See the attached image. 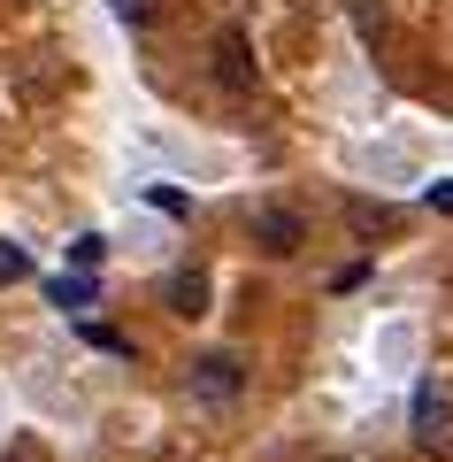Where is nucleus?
<instances>
[{"label": "nucleus", "instance_id": "obj_7", "mask_svg": "<svg viewBox=\"0 0 453 462\" xmlns=\"http://www.w3.org/2000/svg\"><path fill=\"white\" fill-rule=\"evenodd\" d=\"M93 300H100V285L85 278V270H77V278H54V309H62V316H85Z\"/></svg>", "mask_w": 453, "mask_h": 462}, {"label": "nucleus", "instance_id": "obj_10", "mask_svg": "<svg viewBox=\"0 0 453 462\" xmlns=\"http://www.w3.org/2000/svg\"><path fill=\"white\" fill-rule=\"evenodd\" d=\"M100 254H108V239H93V231H85L77 247H69V263H77V270H100Z\"/></svg>", "mask_w": 453, "mask_h": 462}, {"label": "nucleus", "instance_id": "obj_4", "mask_svg": "<svg viewBox=\"0 0 453 462\" xmlns=\"http://www.w3.org/2000/svg\"><path fill=\"white\" fill-rule=\"evenodd\" d=\"M239 385H246L239 355H200V363H193V393L215 401V409H223V401H239Z\"/></svg>", "mask_w": 453, "mask_h": 462}, {"label": "nucleus", "instance_id": "obj_3", "mask_svg": "<svg viewBox=\"0 0 453 462\" xmlns=\"http://www.w3.org/2000/svg\"><path fill=\"white\" fill-rule=\"evenodd\" d=\"M215 85L223 93H254V47H246V32H215Z\"/></svg>", "mask_w": 453, "mask_h": 462}, {"label": "nucleus", "instance_id": "obj_6", "mask_svg": "<svg viewBox=\"0 0 453 462\" xmlns=\"http://www.w3.org/2000/svg\"><path fill=\"white\" fill-rule=\"evenodd\" d=\"M346 224L361 239H376V231H400V208H385V200H346Z\"/></svg>", "mask_w": 453, "mask_h": 462}, {"label": "nucleus", "instance_id": "obj_1", "mask_svg": "<svg viewBox=\"0 0 453 462\" xmlns=\"http://www.w3.org/2000/svg\"><path fill=\"white\" fill-rule=\"evenodd\" d=\"M246 231H254V247H261V254H300V239H308L300 208H285V200H261V208L246 216Z\"/></svg>", "mask_w": 453, "mask_h": 462}, {"label": "nucleus", "instance_id": "obj_9", "mask_svg": "<svg viewBox=\"0 0 453 462\" xmlns=\"http://www.w3.org/2000/svg\"><path fill=\"white\" fill-rule=\"evenodd\" d=\"M16 278H32V254H23V247H8V239H0V285H16Z\"/></svg>", "mask_w": 453, "mask_h": 462}, {"label": "nucleus", "instance_id": "obj_2", "mask_svg": "<svg viewBox=\"0 0 453 462\" xmlns=\"http://www.w3.org/2000/svg\"><path fill=\"white\" fill-rule=\"evenodd\" d=\"M415 447L422 455H446L453 447V401L438 385H415Z\"/></svg>", "mask_w": 453, "mask_h": 462}, {"label": "nucleus", "instance_id": "obj_8", "mask_svg": "<svg viewBox=\"0 0 453 462\" xmlns=\"http://www.w3.org/2000/svg\"><path fill=\"white\" fill-rule=\"evenodd\" d=\"M115 8V23H131V32H146V23L162 16V0H108Z\"/></svg>", "mask_w": 453, "mask_h": 462}, {"label": "nucleus", "instance_id": "obj_5", "mask_svg": "<svg viewBox=\"0 0 453 462\" xmlns=\"http://www.w3.org/2000/svg\"><path fill=\"white\" fill-rule=\"evenodd\" d=\"M162 300L177 316H208V270H177V278L162 285Z\"/></svg>", "mask_w": 453, "mask_h": 462}, {"label": "nucleus", "instance_id": "obj_11", "mask_svg": "<svg viewBox=\"0 0 453 462\" xmlns=\"http://www.w3.org/2000/svg\"><path fill=\"white\" fill-rule=\"evenodd\" d=\"M430 208H446V216H453V185H430Z\"/></svg>", "mask_w": 453, "mask_h": 462}]
</instances>
